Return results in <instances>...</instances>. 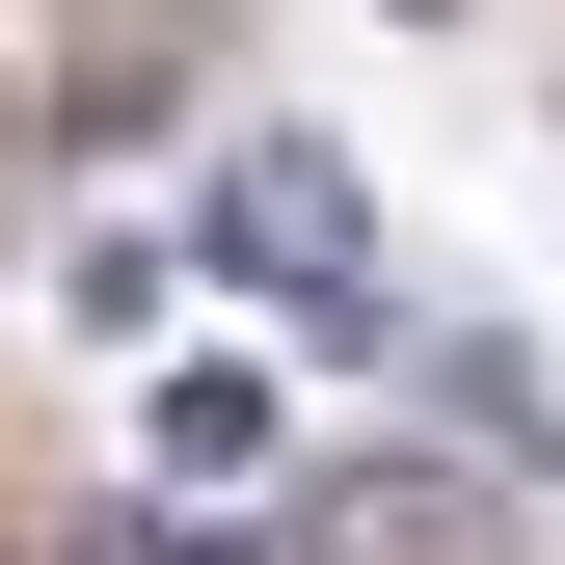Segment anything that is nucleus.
Here are the masks:
<instances>
[{"label": "nucleus", "instance_id": "nucleus-2", "mask_svg": "<svg viewBox=\"0 0 565 565\" xmlns=\"http://www.w3.org/2000/svg\"><path fill=\"white\" fill-rule=\"evenodd\" d=\"M216 565H512L484 458H297V512H216Z\"/></svg>", "mask_w": 565, "mask_h": 565}, {"label": "nucleus", "instance_id": "nucleus-1", "mask_svg": "<svg viewBox=\"0 0 565 565\" xmlns=\"http://www.w3.org/2000/svg\"><path fill=\"white\" fill-rule=\"evenodd\" d=\"M216 269H243L297 350H404V297H377V189H350L323 135H243V162H216Z\"/></svg>", "mask_w": 565, "mask_h": 565}, {"label": "nucleus", "instance_id": "nucleus-3", "mask_svg": "<svg viewBox=\"0 0 565 565\" xmlns=\"http://www.w3.org/2000/svg\"><path fill=\"white\" fill-rule=\"evenodd\" d=\"M269 458V377H162V484H243Z\"/></svg>", "mask_w": 565, "mask_h": 565}]
</instances>
